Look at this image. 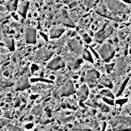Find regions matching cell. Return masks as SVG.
<instances>
[{"label": "cell", "mask_w": 131, "mask_h": 131, "mask_svg": "<svg viewBox=\"0 0 131 131\" xmlns=\"http://www.w3.org/2000/svg\"><path fill=\"white\" fill-rule=\"evenodd\" d=\"M65 29L61 26L54 25L52 26L49 30V34L50 38H59L61 36L64 32Z\"/></svg>", "instance_id": "e0dca14e"}, {"label": "cell", "mask_w": 131, "mask_h": 131, "mask_svg": "<svg viewBox=\"0 0 131 131\" xmlns=\"http://www.w3.org/2000/svg\"><path fill=\"white\" fill-rule=\"evenodd\" d=\"M89 33H90L91 36H93V32H92L91 30H89Z\"/></svg>", "instance_id": "7dc6e473"}, {"label": "cell", "mask_w": 131, "mask_h": 131, "mask_svg": "<svg viewBox=\"0 0 131 131\" xmlns=\"http://www.w3.org/2000/svg\"><path fill=\"white\" fill-rule=\"evenodd\" d=\"M43 108V105L42 104H38L35 106H34L31 110V113L33 115H37L40 114V113L42 112Z\"/></svg>", "instance_id": "cb8c5ba5"}, {"label": "cell", "mask_w": 131, "mask_h": 131, "mask_svg": "<svg viewBox=\"0 0 131 131\" xmlns=\"http://www.w3.org/2000/svg\"><path fill=\"white\" fill-rule=\"evenodd\" d=\"M82 58L84 60L92 63L94 62V60L92 57V56L91 55V54L86 49H84V50L82 53Z\"/></svg>", "instance_id": "d4e9b609"}, {"label": "cell", "mask_w": 131, "mask_h": 131, "mask_svg": "<svg viewBox=\"0 0 131 131\" xmlns=\"http://www.w3.org/2000/svg\"><path fill=\"white\" fill-rule=\"evenodd\" d=\"M25 38L27 43L35 44L36 42V30L32 27H27L25 30Z\"/></svg>", "instance_id": "7c38bea8"}, {"label": "cell", "mask_w": 131, "mask_h": 131, "mask_svg": "<svg viewBox=\"0 0 131 131\" xmlns=\"http://www.w3.org/2000/svg\"><path fill=\"white\" fill-rule=\"evenodd\" d=\"M4 43L10 51H13L15 50V45L14 39L10 36H4L3 39Z\"/></svg>", "instance_id": "ffe728a7"}, {"label": "cell", "mask_w": 131, "mask_h": 131, "mask_svg": "<svg viewBox=\"0 0 131 131\" xmlns=\"http://www.w3.org/2000/svg\"><path fill=\"white\" fill-rule=\"evenodd\" d=\"M7 127L9 131H23V128L18 127H16L11 124H8L7 126Z\"/></svg>", "instance_id": "83f0119b"}, {"label": "cell", "mask_w": 131, "mask_h": 131, "mask_svg": "<svg viewBox=\"0 0 131 131\" xmlns=\"http://www.w3.org/2000/svg\"><path fill=\"white\" fill-rule=\"evenodd\" d=\"M100 93L106 97H108L111 98H114L113 94L109 90H103L102 91H101Z\"/></svg>", "instance_id": "f1b7e54d"}, {"label": "cell", "mask_w": 131, "mask_h": 131, "mask_svg": "<svg viewBox=\"0 0 131 131\" xmlns=\"http://www.w3.org/2000/svg\"><path fill=\"white\" fill-rule=\"evenodd\" d=\"M2 74V69L0 68V77Z\"/></svg>", "instance_id": "c3c4849f"}, {"label": "cell", "mask_w": 131, "mask_h": 131, "mask_svg": "<svg viewBox=\"0 0 131 131\" xmlns=\"http://www.w3.org/2000/svg\"><path fill=\"white\" fill-rule=\"evenodd\" d=\"M21 73L23 75H27L28 76H29L30 74V71L28 67H25L24 68H23L21 71Z\"/></svg>", "instance_id": "836d02e7"}, {"label": "cell", "mask_w": 131, "mask_h": 131, "mask_svg": "<svg viewBox=\"0 0 131 131\" xmlns=\"http://www.w3.org/2000/svg\"><path fill=\"white\" fill-rule=\"evenodd\" d=\"M11 16L10 14L8 11L0 12V21L9 19Z\"/></svg>", "instance_id": "4316f807"}, {"label": "cell", "mask_w": 131, "mask_h": 131, "mask_svg": "<svg viewBox=\"0 0 131 131\" xmlns=\"http://www.w3.org/2000/svg\"><path fill=\"white\" fill-rule=\"evenodd\" d=\"M127 62L123 57H119L116 58L115 62V70L117 76H120L127 68Z\"/></svg>", "instance_id": "4fadbf2b"}, {"label": "cell", "mask_w": 131, "mask_h": 131, "mask_svg": "<svg viewBox=\"0 0 131 131\" xmlns=\"http://www.w3.org/2000/svg\"><path fill=\"white\" fill-rule=\"evenodd\" d=\"M99 106H100V107L101 108V109L102 110H103L104 111H106L107 110V109L108 108V107H107L104 104H100V105H99Z\"/></svg>", "instance_id": "60d3db41"}, {"label": "cell", "mask_w": 131, "mask_h": 131, "mask_svg": "<svg viewBox=\"0 0 131 131\" xmlns=\"http://www.w3.org/2000/svg\"><path fill=\"white\" fill-rule=\"evenodd\" d=\"M84 4L89 7H92L94 4V0H84Z\"/></svg>", "instance_id": "e575fe53"}, {"label": "cell", "mask_w": 131, "mask_h": 131, "mask_svg": "<svg viewBox=\"0 0 131 131\" xmlns=\"http://www.w3.org/2000/svg\"><path fill=\"white\" fill-rule=\"evenodd\" d=\"M1 37V28H0V38Z\"/></svg>", "instance_id": "f907efd6"}, {"label": "cell", "mask_w": 131, "mask_h": 131, "mask_svg": "<svg viewBox=\"0 0 131 131\" xmlns=\"http://www.w3.org/2000/svg\"><path fill=\"white\" fill-rule=\"evenodd\" d=\"M13 85V82L10 80H4L0 81V87H7Z\"/></svg>", "instance_id": "484cf974"}, {"label": "cell", "mask_w": 131, "mask_h": 131, "mask_svg": "<svg viewBox=\"0 0 131 131\" xmlns=\"http://www.w3.org/2000/svg\"><path fill=\"white\" fill-rule=\"evenodd\" d=\"M50 94V91L48 90H43L41 92V96L42 98L48 96Z\"/></svg>", "instance_id": "d590c367"}, {"label": "cell", "mask_w": 131, "mask_h": 131, "mask_svg": "<svg viewBox=\"0 0 131 131\" xmlns=\"http://www.w3.org/2000/svg\"><path fill=\"white\" fill-rule=\"evenodd\" d=\"M123 1L127 3H131V0H122Z\"/></svg>", "instance_id": "ee69618b"}, {"label": "cell", "mask_w": 131, "mask_h": 131, "mask_svg": "<svg viewBox=\"0 0 131 131\" xmlns=\"http://www.w3.org/2000/svg\"><path fill=\"white\" fill-rule=\"evenodd\" d=\"M96 12L101 16L114 20L115 21H118L120 20V17L118 15H115L109 11L108 9L106 6L103 1H101L98 4Z\"/></svg>", "instance_id": "5b68a950"}, {"label": "cell", "mask_w": 131, "mask_h": 131, "mask_svg": "<svg viewBox=\"0 0 131 131\" xmlns=\"http://www.w3.org/2000/svg\"><path fill=\"white\" fill-rule=\"evenodd\" d=\"M129 79V77L127 76H120L116 79L114 88V93L116 96L121 94Z\"/></svg>", "instance_id": "52a82bcc"}, {"label": "cell", "mask_w": 131, "mask_h": 131, "mask_svg": "<svg viewBox=\"0 0 131 131\" xmlns=\"http://www.w3.org/2000/svg\"><path fill=\"white\" fill-rule=\"evenodd\" d=\"M115 66V63H106L105 64V68L106 71L107 72H110L111 71H112Z\"/></svg>", "instance_id": "1f68e13d"}, {"label": "cell", "mask_w": 131, "mask_h": 131, "mask_svg": "<svg viewBox=\"0 0 131 131\" xmlns=\"http://www.w3.org/2000/svg\"><path fill=\"white\" fill-rule=\"evenodd\" d=\"M114 31L113 27L107 23H104L100 29L94 35V38L97 42L101 43L103 41L111 35Z\"/></svg>", "instance_id": "277c9868"}, {"label": "cell", "mask_w": 131, "mask_h": 131, "mask_svg": "<svg viewBox=\"0 0 131 131\" xmlns=\"http://www.w3.org/2000/svg\"><path fill=\"white\" fill-rule=\"evenodd\" d=\"M4 94H0V99L1 98H2V97H3V96H4Z\"/></svg>", "instance_id": "681fc988"}, {"label": "cell", "mask_w": 131, "mask_h": 131, "mask_svg": "<svg viewBox=\"0 0 131 131\" xmlns=\"http://www.w3.org/2000/svg\"><path fill=\"white\" fill-rule=\"evenodd\" d=\"M99 82L102 85H104V86L107 87L108 88H113V84L111 81L105 76H103L100 78Z\"/></svg>", "instance_id": "603a6c76"}, {"label": "cell", "mask_w": 131, "mask_h": 131, "mask_svg": "<svg viewBox=\"0 0 131 131\" xmlns=\"http://www.w3.org/2000/svg\"><path fill=\"white\" fill-rule=\"evenodd\" d=\"M10 112H6L4 114V116L5 117V118H7V119H10L11 118V116H10Z\"/></svg>", "instance_id": "ab89813d"}, {"label": "cell", "mask_w": 131, "mask_h": 131, "mask_svg": "<svg viewBox=\"0 0 131 131\" xmlns=\"http://www.w3.org/2000/svg\"><path fill=\"white\" fill-rule=\"evenodd\" d=\"M29 6V2L28 1H24L21 2L18 6V12L24 18H26Z\"/></svg>", "instance_id": "d6986e66"}, {"label": "cell", "mask_w": 131, "mask_h": 131, "mask_svg": "<svg viewBox=\"0 0 131 131\" xmlns=\"http://www.w3.org/2000/svg\"><path fill=\"white\" fill-rule=\"evenodd\" d=\"M110 124L114 131H131V117L114 116L111 117Z\"/></svg>", "instance_id": "6da1fadb"}, {"label": "cell", "mask_w": 131, "mask_h": 131, "mask_svg": "<svg viewBox=\"0 0 131 131\" xmlns=\"http://www.w3.org/2000/svg\"><path fill=\"white\" fill-rule=\"evenodd\" d=\"M76 93L74 83L71 79L68 80L60 88L59 95L60 96H69Z\"/></svg>", "instance_id": "9c48e42d"}, {"label": "cell", "mask_w": 131, "mask_h": 131, "mask_svg": "<svg viewBox=\"0 0 131 131\" xmlns=\"http://www.w3.org/2000/svg\"><path fill=\"white\" fill-rule=\"evenodd\" d=\"M18 0H7L5 3V6L9 11H15L17 9Z\"/></svg>", "instance_id": "7402d4cb"}, {"label": "cell", "mask_w": 131, "mask_h": 131, "mask_svg": "<svg viewBox=\"0 0 131 131\" xmlns=\"http://www.w3.org/2000/svg\"><path fill=\"white\" fill-rule=\"evenodd\" d=\"M71 33H72V31H70V30H69V31L67 32V34H68V35H71Z\"/></svg>", "instance_id": "bcb514c9"}, {"label": "cell", "mask_w": 131, "mask_h": 131, "mask_svg": "<svg viewBox=\"0 0 131 131\" xmlns=\"http://www.w3.org/2000/svg\"><path fill=\"white\" fill-rule=\"evenodd\" d=\"M65 67V63L62 58L57 56L53 59L47 65V68L51 70H57Z\"/></svg>", "instance_id": "5bb4252c"}, {"label": "cell", "mask_w": 131, "mask_h": 131, "mask_svg": "<svg viewBox=\"0 0 131 131\" xmlns=\"http://www.w3.org/2000/svg\"><path fill=\"white\" fill-rule=\"evenodd\" d=\"M83 39L84 40V41L87 43H90L92 41V39H91V37H90V36L88 34H84L83 36Z\"/></svg>", "instance_id": "d6a6232c"}, {"label": "cell", "mask_w": 131, "mask_h": 131, "mask_svg": "<svg viewBox=\"0 0 131 131\" xmlns=\"http://www.w3.org/2000/svg\"><path fill=\"white\" fill-rule=\"evenodd\" d=\"M104 3L108 10L115 15L128 14L129 8L120 0H104Z\"/></svg>", "instance_id": "7a4b0ae2"}, {"label": "cell", "mask_w": 131, "mask_h": 131, "mask_svg": "<svg viewBox=\"0 0 131 131\" xmlns=\"http://www.w3.org/2000/svg\"><path fill=\"white\" fill-rule=\"evenodd\" d=\"M68 131H91V130L89 129H87L72 128H70Z\"/></svg>", "instance_id": "8d00e7d4"}, {"label": "cell", "mask_w": 131, "mask_h": 131, "mask_svg": "<svg viewBox=\"0 0 131 131\" xmlns=\"http://www.w3.org/2000/svg\"><path fill=\"white\" fill-rule=\"evenodd\" d=\"M128 88H129V89L130 90V97H131V82H130V84H129V85L128 86Z\"/></svg>", "instance_id": "f6af8a7d"}, {"label": "cell", "mask_w": 131, "mask_h": 131, "mask_svg": "<svg viewBox=\"0 0 131 131\" xmlns=\"http://www.w3.org/2000/svg\"><path fill=\"white\" fill-rule=\"evenodd\" d=\"M55 117L62 124L68 123L74 118V116L72 114L66 111H60L55 113Z\"/></svg>", "instance_id": "9a60e30c"}, {"label": "cell", "mask_w": 131, "mask_h": 131, "mask_svg": "<svg viewBox=\"0 0 131 131\" xmlns=\"http://www.w3.org/2000/svg\"><path fill=\"white\" fill-rule=\"evenodd\" d=\"M62 1L66 4H67L69 6H70L71 4H72L75 1V0H62Z\"/></svg>", "instance_id": "f35d334b"}, {"label": "cell", "mask_w": 131, "mask_h": 131, "mask_svg": "<svg viewBox=\"0 0 131 131\" xmlns=\"http://www.w3.org/2000/svg\"><path fill=\"white\" fill-rule=\"evenodd\" d=\"M9 55L8 54H2L0 55V63H3L4 62L6 61L9 59Z\"/></svg>", "instance_id": "4dcf8cb0"}, {"label": "cell", "mask_w": 131, "mask_h": 131, "mask_svg": "<svg viewBox=\"0 0 131 131\" xmlns=\"http://www.w3.org/2000/svg\"><path fill=\"white\" fill-rule=\"evenodd\" d=\"M67 43L68 47L75 54L77 55L82 54L84 48L82 47L81 43H80L76 37L68 39Z\"/></svg>", "instance_id": "ba28073f"}, {"label": "cell", "mask_w": 131, "mask_h": 131, "mask_svg": "<svg viewBox=\"0 0 131 131\" xmlns=\"http://www.w3.org/2000/svg\"><path fill=\"white\" fill-rule=\"evenodd\" d=\"M64 59L68 65L73 69L79 68L82 62V59L74 53L67 52L64 54Z\"/></svg>", "instance_id": "8992f818"}, {"label": "cell", "mask_w": 131, "mask_h": 131, "mask_svg": "<svg viewBox=\"0 0 131 131\" xmlns=\"http://www.w3.org/2000/svg\"><path fill=\"white\" fill-rule=\"evenodd\" d=\"M97 51L99 56L106 62H110L115 53V49L109 42L104 43Z\"/></svg>", "instance_id": "3957f363"}, {"label": "cell", "mask_w": 131, "mask_h": 131, "mask_svg": "<svg viewBox=\"0 0 131 131\" xmlns=\"http://www.w3.org/2000/svg\"><path fill=\"white\" fill-rule=\"evenodd\" d=\"M60 20L62 24L67 27L71 28L75 27V24L71 19L67 11L63 8L61 9L60 11Z\"/></svg>", "instance_id": "2e32d148"}, {"label": "cell", "mask_w": 131, "mask_h": 131, "mask_svg": "<svg viewBox=\"0 0 131 131\" xmlns=\"http://www.w3.org/2000/svg\"><path fill=\"white\" fill-rule=\"evenodd\" d=\"M130 59H131V57H130Z\"/></svg>", "instance_id": "816d5d0a"}, {"label": "cell", "mask_w": 131, "mask_h": 131, "mask_svg": "<svg viewBox=\"0 0 131 131\" xmlns=\"http://www.w3.org/2000/svg\"><path fill=\"white\" fill-rule=\"evenodd\" d=\"M31 85L27 75H22L16 81L15 84V91H23L29 88Z\"/></svg>", "instance_id": "8fae6325"}, {"label": "cell", "mask_w": 131, "mask_h": 131, "mask_svg": "<svg viewBox=\"0 0 131 131\" xmlns=\"http://www.w3.org/2000/svg\"><path fill=\"white\" fill-rule=\"evenodd\" d=\"M76 33V32L75 31H72V33H71V37H73V36H74V35Z\"/></svg>", "instance_id": "7bdbcfd3"}, {"label": "cell", "mask_w": 131, "mask_h": 131, "mask_svg": "<svg viewBox=\"0 0 131 131\" xmlns=\"http://www.w3.org/2000/svg\"><path fill=\"white\" fill-rule=\"evenodd\" d=\"M90 49H91V50L92 51V52H93V53L95 54V56H96V58H98V57H99L98 54H97V53H96V52H95V51L92 49V48L91 47H90Z\"/></svg>", "instance_id": "b9f144b4"}, {"label": "cell", "mask_w": 131, "mask_h": 131, "mask_svg": "<svg viewBox=\"0 0 131 131\" xmlns=\"http://www.w3.org/2000/svg\"><path fill=\"white\" fill-rule=\"evenodd\" d=\"M53 120H50L49 119H45V118H43V119H41L40 120V123L41 124H46L47 123H49L50 122H51Z\"/></svg>", "instance_id": "74e56055"}, {"label": "cell", "mask_w": 131, "mask_h": 131, "mask_svg": "<svg viewBox=\"0 0 131 131\" xmlns=\"http://www.w3.org/2000/svg\"><path fill=\"white\" fill-rule=\"evenodd\" d=\"M100 77L99 73L95 69H90L86 71L85 76V80L90 86L94 85L97 80Z\"/></svg>", "instance_id": "30bf717a"}, {"label": "cell", "mask_w": 131, "mask_h": 131, "mask_svg": "<svg viewBox=\"0 0 131 131\" xmlns=\"http://www.w3.org/2000/svg\"><path fill=\"white\" fill-rule=\"evenodd\" d=\"M11 120L7 118H0V126H7L8 124H10Z\"/></svg>", "instance_id": "f546056e"}, {"label": "cell", "mask_w": 131, "mask_h": 131, "mask_svg": "<svg viewBox=\"0 0 131 131\" xmlns=\"http://www.w3.org/2000/svg\"><path fill=\"white\" fill-rule=\"evenodd\" d=\"M88 93H89L88 89L86 85L84 84L80 86L79 90V91L77 93V95L79 99L80 100L83 101L86 99Z\"/></svg>", "instance_id": "44dd1931"}, {"label": "cell", "mask_w": 131, "mask_h": 131, "mask_svg": "<svg viewBox=\"0 0 131 131\" xmlns=\"http://www.w3.org/2000/svg\"><path fill=\"white\" fill-rule=\"evenodd\" d=\"M52 54V52L47 50L43 49L38 51L37 53L36 56L37 58L39 60H41L43 61H45L51 58Z\"/></svg>", "instance_id": "ac0fdd59"}]
</instances>
